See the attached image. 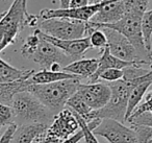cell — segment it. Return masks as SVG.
Listing matches in <instances>:
<instances>
[{"label": "cell", "instance_id": "5", "mask_svg": "<svg viewBox=\"0 0 152 143\" xmlns=\"http://www.w3.org/2000/svg\"><path fill=\"white\" fill-rule=\"evenodd\" d=\"M108 86L112 91L108 102L102 109L91 112L87 117L83 118L87 122H90L93 119H104V118L114 119L122 123L126 121L125 117H126L127 103H128L129 93L133 88L132 84L128 80H121L114 83H108Z\"/></svg>", "mask_w": 152, "mask_h": 143}, {"label": "cell", "instance_id": "25", "mask_svg": "<svg viewBox=\"0 0 152 143\" xmlns=\"http://www.w3.org/2000/svg\"><path fill=\"white\" fill-rule=\"evenodd\" d=\"M137 136V143H152V128L145 125H131Z\"/></svg>", "mask_w": 152, "mask_h": 143}, {"label": "cell", "instance_id": "39", "mask_svg": "<svg viewBox=\"0 0 152 143\" xmlns=\"http://www.w3.org/2000/svg\"><path fill=\"white\" fill-rule=\"evenodd\" d=\"M150 112H151V113H152V110H151V111H150Z\"/></svg>", "mask_w": 152, "mask_h": 143}, {"label": "cell", "instance_id": "21", "mask_svg": "<svg viewBox=\"0 0 152 143\" xmlns=\"http://www.w3.org/2000/svg\"><path fill=\"white\" fill-rule=\"evenodd\" d=\"M67 108H69L70 110L76 113L77 115L81 116L83 118H86L90 113H91V109L88 107V105L85 102L81 96L76 92L72 95L69 98V100L67 101Z\"/></svg>", "mask_w": 152, "mask_h": 143}, {"label": "cell", "instance_id": "33", "mask_svg": "<svg viewBox=\"0 0 152 143\" xmlns=\"http://www.w3.org/2000/svg\"><path fill=\"white\" fill-rule=\"evenodd\" d=\"M70 0H59V4H61V9H68L69 7Z\"/></svg>", "mask_w": 152, "mask_h": 143}, {"label": "cell", "instance_id": "9", "mask_svg": "<svg viewBox=\"0 0 152 143\" xmlns=\"http://www.w3.org/2000/svg\"><path fill=\"white\" fill-rule=\"evenodd\" d=\"M104 32L107 38V47L110 52L114 57L122 60L125 62H135V63L148 65L145 61L141 57L137 49L132 46L130 42L125 38L123 35L112 28L107 27H99Z\"/></svg>", "mask_w": 152, "mask_h": 143}, {"label": "cell", "instance_id": "20", "mask_svg": "<svg viewBox=\"0 0 152 143\" xmlns=\"http://www.w3.org/2000/svg\"><path fill=\"white\" fill-rule=\"evenodd\" d=\"M29 85L30 83L28 80L9 83V84L0 83V103L11 105L14 96L21 91H25Z\"/></svg>", "mask_w": 152, "mask_h": 143}, {"label": "cell", "instance_id": "30", "mask_svg": "<svg viewBox=\"0 0 152 143\" xmlns=\"http://www.w3.org/2000/svg\"><path fill=\"white\" fill-rule=\"evenodd\" d=\"M16 128H17V124L16 123H13L11 125L7 126L3 134H1V136H0V143H12Z\"/></svg>", "mask_w": 152, "mask_h": 143}, {"label": "cell", "instance_id": "7", "mask_svg": "<svg viewBox=\"0 0 152 143\" xmlns=\"http://www.w3.org/2000/svg\"><path fill=\"white\" fill-rule=\"evenodd\" d=\"M36 29L58 40H76L86 38V22L77 20L51 18L40 20Z\"/></svg>", "mask_w": 152, "mask_h": 143}, {"label": "cell", "instance_id": "28", "mask_svg": "<svg viewBox=\"0 0 152 143\" xmlns=\"http://www.w3.org/2000/svg\"><path fill=\"white\" fill-rule=\"evenodd\" d=\"M127 121L131 125H145L152 128V113L151 112H144L137 116L130 117Z\"/></svg>", "mask_w": 152, "mask_h": 143}, {"label": "cell", "instance_id": "6", "mask_svg": "<svg viewBox=\"0 0 152 143\" xmlns=\"http://www.w3.org/2000/svg\"><path fill=\"white\" fill-rule=\"evenodd\" d=\"M143 14L141 13H129L126 16L122 18L119 21L115 22V23L110 24H96V27H107L112 28V29L116 30V32H120L121 35L125 37L129 42L132 44V46L137 49L139 55L145 61L148 65L150 66V60H151V55L146 49L145 43H144L143 35H142L141 29V19Z\"/></svg>", "mask_w": 152, "mask_h": 143}, {"label": "cell", "instance_id": "34", "mask_svg": "<svg viewBox=\"0 0 152 143\" xmlns=\"http://www.w3.org/2000/svg\"><path fill=\"white\" fill-rule=\"evenodd\" d=\"M4 49V46H3V35L0 32V52Z\"/></svg>", "mask_w": 152, "mask_h": 143}, {"label": "cell", "instance_id": "40", "mask_svg": "<svg viewBox=\"0 0 152 143\" xmlns=\"http://www.w3.org/2000/svg\"><path fill=\"white\" fill-rule=\"evenodd\" d=\"M0 130H1V128H0ZM0 136H1V134H0Z\"/></svg>", "mask_w": 152, "mask_h": 143}, {"label": "cell", "instance_id": "27", "mask_svg": "<svg viewBox=\"0 0 152 143\" xmlns=\"http://www.w3.org/2000/svg\"><path fill=\"white\" fill-rule=\"evenodd\" d=\"M124 77V72L123 69H116V68H110L106 69L99 75V80H105L107 83H114L117 80H121Z\"/></svg>", "mask_w": 152, "mask_h": 143}, {"label": "cell", "instance_id": "18", "mask_svg": "<svg viewBox=\"0 0 152 143\" xmlns=\"http://www.w3.org/2000/svg\"><path fill=\"white\" fill-rule=\"evenodd\" d=\"M34 73V70H21L13 67L0 57V83H16L25 82Z\"/></svg>", "mask_w": 152, "mask_h": 143}, {"label": "cell", "instance_id": "10", "mask_svg": "<svg viewBox=\"0 0 152 143\" xmlns=\"http://www.w3.org/2000/svg\"><path fill=\"white\" fill-rule=\"evenodd\" d=\"M76 92L80 95L92 112L105 107L112 95L108 84L99 83V80L96 83L80 84Z\"/></svg>", "mask_w": 152, "mask_h": 143}, {"label": "cell", "instance_id": "15", "mask_svg": "<svg viewBox=\"0 0 152 143\" xmlns=\"http://www.w3.org/2000/svg\"><path fill=\"white\" fill-rule=\"evenodd\" d=\"M98 69V59H79L63 68V71L77 77L91 80Z\"/></svg>", "mask_w": 152, "mask_h": 143}, {"label": "cell", "instance_id": "35", "mask_svg": "<svg viewBox=\"0 0 152 143\" xmlns=\"http://www.w3.org/2000/svg\"><path fill=\"white\" fill-rule=\"evenodd\" d=\"M103 0H92V4H95V3H100L102 2Z\"/></svg>", "mask_w": 152, "mask_h": 143}, {"label": "cell", "instance_id": "38", "mask_svg": "<svg viewBox=\"0 0 152 143\" xmlns=\"http://www.w3.org/2000/svg\"><path fill=\"white\" fill-rule=\"evenodd\" d=\"M89 1H90V4H92V0H89Z\"/></svg>", "mask_w": 152, "mask_h": 143}, {"label": "cell", "instance_id": "19", "mask_svg": "<svg viewBox=\"0 0 152 143\" xmlns=\"http://www.w3.org/2000/svg\"><path fill=\"white\" fill-rule=\"evenodd\" d=\"M72 78H79L77 76L73 75L71 73H68L65 71H52V70H44L34 72L28 82L30 85H44V84H51V83L61 82L65 80H72ZM81 80V78H80Z\"/></svg>", "mask_w": 152, "mask_h": 143}, {"label": "cell", "instance_id": "22", "mask_svg": "<svg viewBox=\"0 0 152 143\" xmlns=\"http://www.w3.org/2000/svg\"><path fill=\"white\" fill-rule=\"evenodd\" d=\"M141 29L143 35L144 43L146 49L150 53L151 49V37H152V10L146 11L141 19Z\"/></svg>", "mask_w": 152, "mask_h": 143}, {"label": "cell", "instance_id": "29", "mask_svg": "<svg viewBox=\"0 0 152 143\" xmlns=\"http://www.w3.org/2000/svg\"><path fill=\"white\" fill-rule=\"evenodd\" d=\"M152 110V91L149 92L145 97V100L144 102L140 103L139 107L133 111V113L131 114L130 117H133V116H137L141 113H144V112H150ZM129 117V118H130ZM128 118V119H129Z\"/></svg>", "mask_w": 152, "mask_h": 143}, {"label": "cell", "instance_id": "8", "mask_svg": "<svg viewBox=\"0 0 152 143\" xmlns=\"http://www.w3.org/2000/svg\"><path fill=\"white\" fill-rule=\"evenodd\" d=\"M95 136L103 137L110 143H137V136L132 128L117 120L104 118L93 130Z\"/></svg>", "mask_w": 152, "mask_h": 143}, {"label": "cell", "instance_id": "17", "mask_svg": "<svg viewBox=\"0 0 152 143\" xmlns=\"http://www.w3.org/2000/svg\"><path fill=\"white\" fill-rule=\"evenodd\" d=\"M48 125L40 123H28L17 125L12 143H34L41 134L47 130Z\"/></svg>", "mask_w": 152, "mask_h": 143}, {"label": "cell", "instance_id": "24", "mask_svg": "<svg viewBox=\"0 0 152 143\" xmlns=\"http://www.w3.org/2000/svg\"><path fill=\"white\" fill-rule=\"evenodd\" d=\"M15 123V113L10 105L0 103V128Z\"/></svg>", "mask_w": 152, "mask_h": 143}, {"label": "cell", "instance_id": "14", "mask_svg": "<svg viewBox=\"0 0 152 143\" xmlns=\"http://www.w3.org/2000/svg\"><path fill=\"white\" fill-rule=\"evenodd\" d=\"M41 35L47 41L52 43L54 46H56L64 53L69 55L75 61L83 59V57L87 53V51L91 49V44H90V40L88 37L83 39H76V40H58V39L46 36L43 32H41Z\"/></svg>", "mask_w": 152, "mask_h": 143}, {"label": "cell", "instance_id": "4", "mask_svg": "<svg viewBox=\"0 0 152 143\" xmlns=\"http://www.w3.org/2000/svg\"><path fill=\"white\" fill-rule=\"evenodd\" d=\"M38 22L39 16L27 12V0H14L0 19V32L3 35L4 48L15 43L16 38L24 28L37 27Z\"/></svg>", "mask_w": 152, "mask_h": 143}, {"label": "cell", "instance_id": "23", "mask_svg": "<svg viewBox=\"0 0 152 143\" xmlns=\"http://www.w3.org/2000/svg\"><path fill=\"white\" fill-rule=\"evenodd\" d=\"M88 38L90 40L91 48L100 49L102 51L107 47V38H106V35L104 34V32L101 28L94 30Z\"/></svg>", "mask_w": 152, "mask_h": 143}, {"label": "cell", "instance_id": "32", "mask_svg": "<svg viewBox=\"0 0 152 143\" xmlns=\"http://www.w3.org/2000/svg\"><path fill=\"white\" fill-rule=\"evenodd\" d=\"M90 4L89 0H70L69 7H83Z\"/></svg>", "mask_w": 152, "mask_h": 143}, {"label": "cell", "instance_id": "12", "mask_svg": "<svg viewBox=\"0 0 152 143\" xmlns=\"http://www.w3.org/2000/svg\"><path fill=\"white\" fill-rule=\"evenodd\" d=\"M79 130V123L72 110L66 107L54 116L46 132L54 136L61 142L71 137Z\"/></svg>", "mask_w": 152, "mask_h": 143}, {"label": "cell", "instance_id": "11", "mask_svg": "<svg viewBox=\"0 0 152 143\" xmlns=\"http://www.w3.org/2000/svg\"><path fill=\"white\" fill-rule=\"evenodd\" d=\"M102 7V2L89 4L83 7H68V9L43 10L39 14V19H51V18H64V19L77 20V21L89 22Z\"/></svg>", "mask_w": 152, "mask_h": 143}, {"label": "cell", "instance_id": "1", "mask_svg": "<svg viewBox=\"0 0 152 143\" xmlns=\"http://www.w3.org/2000/svg\"><path fill=\"white\" fill-rule=\"evenodd\" d=\"M21 53L23 57L37 63L44 70H50L54 64H58L64 68L75 61L47 41L39 29L25 39L21 47Z\"/></svg>", "mask_w": 152, "mask_h": 143}, {"label": "cell", "instance_id": "36", "mask_svg": "<svg viewBox=\"0 0 152 143\" xmlns=\"http://www.w3.org/2000/svg\"><path fill=\"white\" fill-rule=\"evenodd\" d=\"M150 55L152 57V37H151V49H150Z\"/></svg>", "mask_w": 152, "mask_h": 143}, {"label": "cell", "instance_id": "13", "mask_svg": "<svg viewBox=\"0 0 152 143\" xmlns=\"http://www.w3.org/2000/svg\"><path fill=\"white\" fill-rule=\"evenodd\" d=\"M128 14L124 0H103L102 7L90 21L96 24H110Z\"/></svg>", "mask_w": 152, "mask_h": 143}, {"label": "cell", "instance_id": "2", "mask_svg": "<svg viewBox=\"0 0 152 143\" xmlns=\"http://www.w3.org/2000/svg\"><path fill=\"white\" fill-rule=\"evenodd\" d=\"M80 78H72L44 85H29L26 90L37 97L50 111L57 114L65 109L69 98L76 93Z\"/></svg>", "mask_w": 152, "mask_h": 143}, {"label": "cell", "instance_id": "31", "mask_svg": "<svg viewBox=\"0 0 152 143\" xmlns=\"http://www.w3.org/2000/svg\"><path fill=\"white\" fill-rule=\"evenodd\" d=\"M81 139H83V130L79 128L75 134L72 135V136L69 137L68 139H66V140L63 141L61 143H79Z\"/></svg>", "mask_w": 152, "mask_h": 143}, {"label": "cell", "instance_id": "3", "mask_svg": "<svg viewBox=\"0 0 152 143\" xmlns=\"http://www.w3.org/2000/svg\"><path fill=\"white\" fill-rule=\"evenodd\" d=\"M11 107L15 113V123L17 125L40 123L49 126L56 115L27 90L17 93Z\"/></svg>", "mask_w": 152, "mask_h": 143}, {"label": "cell", "instance_id": "26", "mask_svg": "<svg viewBox=\"0 0 152 143\" xmlns=\"http://www.w3.org/2000/svg\"><path fill=\"white\" fill-rule=\"evenodd\" d=\"M75 115H76V118H77V121H78V123H79V128H80L83 133L85 142L86 143H99L97 140V138H96V136L94 135L93 130L89 128L87 121H86L81 116L77 115L76 113H75Z\"/></svg>", "mask_w": 152, "mask_h": 143}, {"label": "cell", "instance_id": "16", "mask_svg": "<svg viewBox=\"0 0 152 143\" xmlns=\"http://www.w3.org/2000/svg\"><path fill=\"white\" fill-rule=\"evenodd\" d=\"M133 64H140L135 63V62H125L122 60L118 59V57H114L112 53L110 52L108 47L101 51V57L98 59V69L96 73L94 74L93 77L90 80V83H96L99 80V75L106 69H110V68H116V69H124V68L131 66ZM143 65V64H142Z\"/></svg>", "mask_w": 152, "mask_h": 143}, {"label": "cell", "instance_id": "37", "mask_svg": "<svg viewBox=\"0 0 152 143\" xmlns=\"http://www.w3.org/2000/svg\"><path fill=\"white\" fill-rule=\"evenodd\" d=\"M3 14H4V12H3V13H1V14H0V19H1V18H2Z\"/></svg>", "mask_w": 152, "mask_h": 143}]
</instances>
